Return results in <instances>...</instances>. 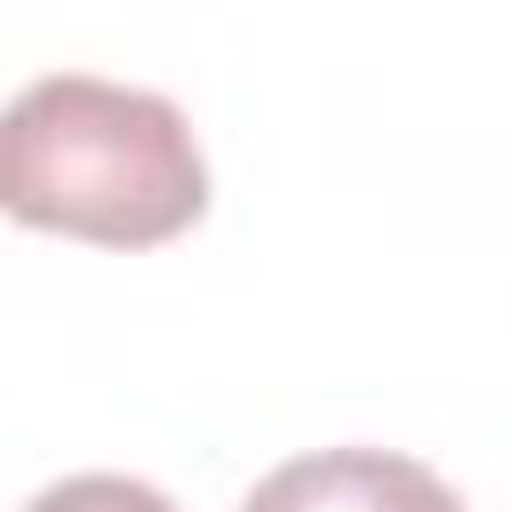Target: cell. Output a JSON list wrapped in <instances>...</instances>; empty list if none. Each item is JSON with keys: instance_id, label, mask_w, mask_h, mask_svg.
<instances>
[{"instance_id": "obj_1", "label": "cell", "mask_w": 512, "mask_h": 512, "mask_svg": "<svg viewBox=\"0 0 512 512\" xmlns=\"http://www.w3.org/2000/svg\"><path fill=\"white\" fill-rule=\"evenodd\" d=\"M208 208L192 120L96 72H48L0 104V216L96 248H160Z\"/></svg>"}, {"instance_id": "obj_2", "label": "cell", "mask_w": 512, "mask_h": 512, "mask_svg": "<svg viewBox=\"0 0 512 512\" xmlns=\"http://www.w3.org/2000/svg\"><path fill=\"white\" fill-rule=\"evenodd\" d=\"M240 512H464V496L400 448H312L264 472Z\"/></svg>"}, {"instance_id": "obj_3", "label": "cell", "mask_w": 512, "mask_h": 512, "mask_svg": "<svg viewBox=\"0 0 512 512\" xmlns=\"http://www.w3.org/2000/svg\"><path fill=\"white\" fill-rule=\"evenodd\" d=\"M24 512H176V504H168L160 488L128 480V472H72V480L40 488Z\"/></svg>"}]
</instances>
